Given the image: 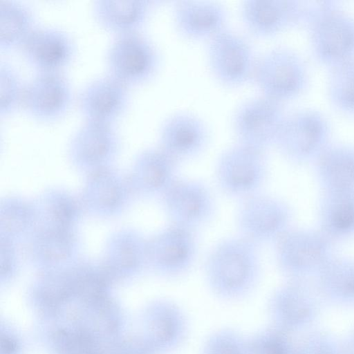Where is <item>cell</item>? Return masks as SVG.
<instances>
[{
  "mask_svg": "<svg viewBox=\"0 0 354 354\" xmlns=\"http://www.w3.org/2000/svg\"><path fill=\"white\" fill-rule=\"evenodd\" d=\"M301 26L313 59L322 67L354 59V15L338 2L307 3Z\"/></svg>",
  "mask_w": 354,
  "mask_h": 354,
  "instance_id": "obj_1",
  "label": "cell"
},
{
  "mask_svg": "<svg viewBox=\"0 0 354 354\" xmlns=\"http://www.w3.org/2000/svg\"><path fill=\"white\" fill-rule=\"evenodd\" d=\"M261 248L236 234L216 242L207 253L203 270L218 293L239 295L251 288L262 270Z\"/></svg>",
  "mask_w": 354,
  "mask_h": 354,
  "instance_id": "obj_2",
  "label": "cell"
},
{
  "mask_svg": "<svg viewBox=\"0 0 354 354\" xmlns=\"http://www.w3.org/2000/svg\"><path fill=\"white\" fill-rule=\"evenodd\" d=\"M252 82L261 95L285 104L308 90L310 71L298 52L287 46H274L257 55Z\"/></svg>",
  "mask_w": 354,
  "mask_h": 354,
  "instance_id": "obj_3",
  "label": "cell"
},
{
  "mask_svg": "<svg viewBox=\"0 0 354 354\" xmlns=\"http://www.w3.org/2000/svg\"><path fill=\"white\" fill-rule=\"evenodd\" d=\"M272 246L275 265L288 280L314 279L335 254V244L317 228L292 226Z\"/></svg>",
  "mask_w": 354,
  "mask_h": 354,
  "instance_id": "obj_4",
  "label": "cell"
},
{
  "mask_svg": "<svg viewBox=\"0 0 354 354\" xmlns=\"http://www.w3.org/2000/svg\"><path fill=\"white\" fill-rule=\"evenodd\" d=\"M332 127L326 115L314 108L287 112L274 149L295 166L313 164L332 142Z\"/></svg>",
  "mask_w": 354,
  "mask_h": 354,
  "instance_id": "obj_5",
  "label": "cell"
},
{
  "mask_svg": "<svg viewBox=\"0 0 354 354\" xmlns=\"http://www.w3.org/2000/svg\"><path fill=\"white\" fill-rule=\"evenodd\" d=\"M269 170L266 152L234 142L218 156L214 180L224 196L239 201L262 192Z\"/></svg>",
  "mask_w": 354,
  "mask_h": 354,
  "instance_id": "obj_6",
  "label": "cell"
},
{
  "mask_svg": "<svg viewBox=\"0 0 354 354\" xmlns=\"http://www.w3.org/2000/svg\"><path fill=\"white\" fill-rule=\"evenodd\" d=\"M292 207L285 200L263 192L238 201L236 234L259 247L273 245L292 225Z\"/></svg>",
  "mask_w": 354,
  "mask_h": 354,
  "instance_id": "obj_7",
  "label": "cell"
},
{
  "mask_svg": "<svg viewBox=\"0 0 354 354\" xmlns=\"http://www.w3.org/2000/svg\"><path fill=\"white\" fill-rule=\"evenodd\" d=\"M107 74L128 87L152 80L162 63L157 45L142 32L115 36L106 53Z\"/></svg>",
  "mask_w": 354,
  "mask_h": 354,
  "instance_id": "obj_8",
  "label": "cell"
},
{
  "mask_svg": "<svg viewBox=\"0 0 354 354\" xmlns=\"http://www.w3.org/2000/svg\"><path fill=\"white\" fill-rule=\"evenodd\" d=\"M284 105L261 94L241 102L231 119L235 142L266 153L274 148L287 113Z\"/></svg>",
  "mask_w": 354,
  "mask_h": 354,
  "instance_id": "obj_9",
  "label": "cell"
},
{
  "mask_svg": "<svg viewBox=\"0 0 354 354\" xmlns=\"http://www.w3.org/2000/svg\"><path fill=\"white\" fill-rule=\"evenodd\" d=\"M207 61L214 78L227 88L252 82L257 55L241 34L228 27L207 41Z\"/></svg>",
  "mask_w": 354,
  "mask_h": 354,
  "instance_id": "obj_10",
  "label": "cell"
},
{
  "mask_svg": "<svg viewBox=\"0 0 354 354\" xmlns=\"http://www.w3.org/2000/svg\"><path fill=\"white\" fill-rule=\"evenodd\" d=\"M161 198L169 224L197 232L209 224L216 214L212 189L196 178L179 176Z\"/></svg>",
  "mask_w": 354,
  "mask_h": 354,
  "instance_id": "obj_11",
  "label": "cell"
},
{
  "mask_svg": "<svg viewBox=\"0 0 354 354\" xmlns=\"http://www.w3.org/2000/svg\"><path fill=\"white\" fill-rule=\"evenodd\" d=\"M211 132L207 123L196 114L175 111L160 125L158 147L179 164L201 156L210 142Z\"/></svg>",
  "mask_w": 354,
  "mask_h": 354,
  "instance_id": "obj_12",
  "label": "cell"
},
{
  "mask_svg": "<svg viewBox=\"0 0 354 354\" xmlns=\"http://www.w3.org/2000/svg\"><path fill=\"white\" fill-rule=\"evenodd\" d=\"M73 98L71 84L63 72L36 73L26 83L21 108L34 120L50 123L67 113Z\"/></svg>",
  "mask_w": 354,
  "mask_h": 354,
  "instance_id": "obj_13",
  "label": "cell"
},
{
  "mask_svg": "<svg viewBox=\"0 0 354 354\" xmlns=\"http://www.w3.org/2000/svg\"><path fill=\"white\" fill-rule=\"evenodd\" d=\"M197 232L169 224L151 241L148 258L161 274L175 278L195 266L199 254Z\"/></svg>",
  "mask_w": 354,
  "mask_h": 354,
  "instance_id": "obj_14",
  "label": "cell"
},
{
  "mask_svg": "<svg viewBox=\"0 0 354 354\" xmlns=\"http://www.w3.org/2000/svg\"><path fill=\"white\" fill-rule=\"evenodd\" d=\"M306 4L297 0H244L240 5L239 16L251 35L270 37L301 26Z\"/></svg>",
  "mask_w": 354,
  "mask_h": 354,
  "instance_id": "obj_15",
  "label": "cell"
},
{
  "mask_svg": "<svg viewBox=\"0 0 354 354\" xmlns=\"http://www.w3.org/2000/svg\"><path fill=\"white\" fill-rule=\"evenodd\" d=\"M19 50L36 73L63 72L76 55V44L66 31L52 26H37Z\"/></svg>",
  "mask_w": 354,
  "mask_h": 354,
  "instance_id": "obj_16",
  "label": "cell"
},
{
  "mask_svg": "<svg viewBox=\"0 0 354 354\" xmlns=\"http://www.w3.org/2000/svg\"><path fill=\"white\" fill-rule=\"evenodd\" d=\"M129 88L108 74L88 82L77 96L78 108L84 121L114 124L127 109Z\"/></svg>",
  "mask_w": 354,
  "mask_h": 354,
  "instance_id": "obj_17",
  "label": "cell"
},
{
  "mask_svg": "<svg viewBox=\"0 0 354 354\" xmlns=\"http://www.w3.org/2000/svg\"><path fill=\"white\" fill-rule=\"evenodd\" d=\"M176 30L190 40L207 41L228 27V12L222 4L212 1L183 0L172 8Z\"/></svg>",
  "mask_w": 354,
  "mask_h": 354,
  "instance_id": "obj_18",
  "label": "cell"
},
{
  "mask_svg": "<svg viewBox=\"0 0 354 354\" xmlns=\"http://www.w3.org/2000/svg\"><path fill=\"white\" fill-rule=\"evenodd\" d=\"M312 165L322 192L354 191V145L332 141Z\"/></svg>",
  "mask_w": 354,
  "mask_h": 354,
  "instance_id": "obj_19",
  "label": "cell"
},
{
  "mask_svg": "<svg viewBox=\"0 0 354 354\" xmlns=\"http://www.w3.org/2000/svg\"><path fill=\"white\" fill-rule=\"evenodd\" d=\"M153 8V2L145 0H97L92 12L101 28L119 36L141 32Z\"/></svg>",
  "mask_w": 354,
  "mask_h": 354,
  "instance_id": "obj_20",
  "label": "cell"
},
{
  "mask_svg": "<svg viewBox=\"0 0 354 354\" xmlns=\"http://www.w3.org/2000/svg\"><path fill=\"white\" fill-rule=\"evenodd\" d=\"M306 281L289 280L277 290L274 304L280 322L288 328L300 330L310 326L319 313L318 298Z\"/></svg>",
  "mask_w": 354,
  "mask_h": 354,
  "instance_id": "obj_21",
  "label": "cell"
},
{
  "mask_svg": "<svg viewBox=\"0 0 354 354\" xmlns=\"http://www.w3.org/2000/svg\"><path fill=\"white\" fill-rule=\"evenodd\" d=\"M317 228L334 244L354 237V191L322 192Z\"/></svg>",
  "mask_w": 354,
  "mask_h": 354,
  "instance_id": "obj_22",
  "label": "cell"
},
{
  "mask_svg": "<svg viewBox=\"0 0 354 354\" xmlns=\"http://www.w3.org/2000/svg\"><path fill=\"white\" fill-rule=\"evenodd\" d=\"M317 292L328 302L354 306V258L335 254L313 279Z\"/></svg>",
  "mask_w": 354,
  "mask_h": 354,
  "instance_id": "obj_23",
  "label": "cell"
},
{
  "mask_svg": "<svg viewBox=\"0 0 354 354\" xmlns=\"http://www.w3.org/2000/svg\"><path fill=\"white\" fill-rule=\"evenodd\" d=\"M118 145L114 124L84 121L71 140V152L80 161L96 162L111 156Z\"/></svg>",
  "mask_w": 354,
  "mask_h": 354,
  "instance_id": "obj_24",
  "label": "cell"
},
{
  "mask_svg": "<svg viewBox=\"0 0 354 354\" xmlns=\"http://www.w3.org/2000/svg\"><path fill=\"white\" fill-rule=\"evenodd\" d=\"M37 26L32 10L23 2L0 0V50L19 49Z\"/></svg>",
  "mask_w": 354,
  "mask_h": 354,
  "instance_id": "obj_25",
  "label": "cell"
},
{
  "mask_svg": "<svg viewBox=\"0 0 354 354\" xmlns=\"http://www.w3.org/2000/svg\"><path fill=\"white\" fill-rule=\"evenodd\" d=\"M179 163L159 147L148 149L138 158L142 185L150 194L160 197L179 177Z\"/></svg>",
  "mask_w": 354,
  "mask_h": 354,
  "instance_id": "obj_26",
  "label": "cell"
},
{
  "mask_svg": "<svg viewBox=\"0 0 354 354\" xmlns=\"http://www.w3.org/2000/svg\"><path fill=\"white\" fill-rule=\"evenodd\" d=\"M328 71L327 99L338 113L354 118V59Z\"/></svg>",
  "mask_w": 354,
  "mask_h": 354,
  "instance_id": "obj_27",
  "label": "cell"
},
{
  "mask_svg": "<svg viewBox=\"0 0 354 354\" xmlns=\"http://www.w3.org/2000/svg\"><path fill=\"white\" fill-rule=\"evenodd\" d=\"M26 83L7 62L0 64V115L6 118L22 106Z\"/></svg>",
  "mask_w": 354,
  "mask_h": 354,
  "instance_id": "obj_28",
  "label": "cell"
},
{
  "mask_svg": "<svg viewBox=\"0 0 354 354\" xmlns=\"http://www.w3.org/2000/svg\"><path fill=\"white\" fill-rule=\"evenodd\" d=\"M294 354H343V350L333 336L320 331L307 335Z\"/></svg>",
  "mask_w": 354,
  "mask_h": 354,
  "instance_id": "obj_29",
  "label": "cell"
},
{
  "mask_svg": "<svg viewBox=\"0 0 354 354\" xmlns=\"http://www.w3.org/2000/svg\"><path fill=\"white\" fill-rule=\"evenodd\" d=\"M343 354H354V329L349 333L344 345Z\"/></svg>",
  "mask_w": 354,
  "mask_h": 354,
  "instance_id": "obj_30",
  "label": "cell"
}]
</instances>
